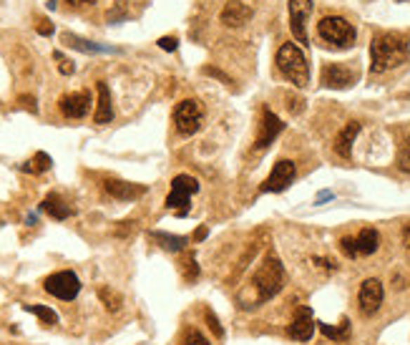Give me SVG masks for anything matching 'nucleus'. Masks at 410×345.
<instances>
[{
	"label": "nucleus",
	"instance_id": "f257e3e1",
	"mask_svg": "<svg viewBox=\"0 0 410 345\" xmlns=\"http://www.w3.org/2000/svg\"><path fill=\"white\" fill-rule=\"evenodd\" d=\"M410 56L408 38L400 33H381L370 43V71L373 73H385L392 68L403 66Z\"/></svg>",
	"mask_w": 410,
	"mask_h": 345
},
{
	"label": "nucleus",
	"instance_id": "f03ea898",
	"mask_svg": "<svg viewBox=\"0 0 410 345\" xmlns=\"http://www.w3.org/2000/svg\"><path fill=\"white\" fill-rule=\"evenodd\" d=\"M284 285V267L279 257L267 254L260 262V267L254 270L252 280H249V290H252V303H267L282 290Z\"/></svg>",
	"mask_w": 410,
	"mask_h": 345
},
{
	"label": "nucleus",
	"instance_id": "7ed1b4c3",
	"mask_svg": "<svg viewBox=\"0 0 410 345\" xmlns=\"http://www.w3.org/2000/svg\"><path fill=\"white\" fill-rule=\"evenodd\" d=\"M277 68L284 79L300 86V89L310 84V63L295 43H284L282 48L277 51Z\"/></svg>",
	"mask_w": 410,
	"mask_h": 345
},
{
	"label": "nucleus",
	"instance_id": "20e7f679",
	"mask_svg": "<svg viewBox=\"0 0 410 345\" xmlns=\"http://www.w3.org/2000/svg\"><path fill=\"white\" fill-rule=\"evenodd\" d=\"M317 33L325 43H330L332 48H350L357 38L355 25L348 23L343 15H327L317 23Z\"/></svg>",
	"mask_w": 410,
	"mask_h": 345
},
{
	"label": "nucleus",
	"instance_id": "39448f33",
	"mask_svg": "<svg viewBox=\"0 0 410 345\" xmlns=\"http://www.w3.org/2000/svg\"><path fill=\"white\" fill-rule=\"evenodd\" d=\"M204 124V106L197 98H184L174 109V126L181 136H192Z\"/></svg>",
	"mask_w": 410,
	"mask_h": 345
},
{
	"label": "nucleus",
	"instance_id": "423d86ee",
	"mask_svg": "<svg viewBox=\"0 0 410 345\" xmlns=\"http://www.w3.org/2000/svg\"><path fill=\"white\" fill-rule=\"evenodd\" d=\"M199 192V182L189 174H179L174 176V182H171V192L166 197V207L174 209L179 217L189 212V200H192V194Z\"/></svg>",
	"mask_w": 410,
	"mask_h": 345
},
{
	"label": "nucleus",
	"instance_id": "0eeeda50",
	"mask_svg": "<svg viewBox=\"0 0 410 345\" xmlns=\"http://www.w3.org/2000/svg\"><path fill=\"white\" fill-rule=\"evenodd\" d=\"M46 292H51L58 300H73V297L81 292V280L71 273V270H63V273L51 275L46 282H43Z\"/></svg>",
	"mask_w": 410,
	"mask_h": 345
},
{
	"label": "nucleus",
	"instance_id": "6e6552de",
	"mask_svg": "<svg viewBox=\"0 0 410 345\" xmlns=\"http://www.w3.org/2000/svg\"><path fill=\"white\" fill-rule=\"evenodd\" d=\"M312 15V0H290V31L297 43L308 46V20Z\"/></svg>",
	"mask_w": 410,
	"mask_h": 345
},
{
	"label": "nucleus",
	"instance_id": "1a4fd4ad",
	"mask_svg": "<svg viewBox=\"0 0 410 345\" xmlns=\"http://www.w3.org/2000/svg\"><path fill=\"white\" fill-rule=\"evenodd\" d=\"M383 300H385V290H383V282L381 280H365L360 285V292H357V305H360V313L362 315H375L381 310Z\"/></svg>",
	"mask_w": 410,
	"mask_h": 345
},
{
	"label": "nucleus",
	"instance_id": "9d476101",
	"mask_svg": "<svg viewBox=\"0 0 410 345\" xmlns=\"http://www.w3.org/2000/svg\"><path fill=\"white\" fill-rule=\"evenodd\" d=\"M320 79L327 89H350L357 81V71H352L348 63H325Z\"/></svg>",
	"mask_w": 410,
	"mask_h": 345
},
{
	"label": "nucleus",
	"instance_id": "9b49d317",
	"mask_svg": "<svg viewBox=\"0 0 410 345\" xmlns=\"http://www.w3.org/2000/svg\"><path fill=\"white\" fill-rule=\"evenodd\" d=\"M295 176H297L295 162H290V159H282V162L275 164L272 174L267 176V182L262 184V192H284V189L295 182Z\"/></svg>",
	"mask_w": 410,
	"mask_h": 345
},
{
	"label": "nucleus",
	"instance_id": "f8f14e48",
	"mask_svg": "<svg viewBox=\"0 0 410 345\" xmlns=\"http://www.w3.org/2000/svg\"><path fill=\"white\" fill-rule=\"evenodd\" d=\"M284 124L279 122V116L275 114L272 109H262V124H260V134H257V149H267V146L272 144V141L277 139L279 134H282Z\"/></svg>",
	"mask_w": 410,
	"mask_h": 345
},
{
	"label": "nucleus",
	"instance_id": "ddd939ff",
	"mask_svg": "<svg viewBox=\"0 0 410 345\" xmlns=\"http://www.w3.org/2000/svg\"><path fill=\"white\" fill-rule=\"evenodd\" d=\"M88 106H91V93L88 91L66 93V96L58 101L60 114L66 116V119H84V116L88 114Z\"/></svg>",
	"mask_w": 410,
	"mask_h": 345
},
{
	"label": "nucleus",
	"instance_id": "4468645a",
	"mask_svg": "<svg viewBox=\"0 0 410 345\" xmlns=\"http://www.w3.org/2000/svg\"><path fill=\"white\" fill-rule=\"evenodd\" d=\"M287 333L290 338L300 340V343H308L315 333V318H312V310L310 308H300L292 318L290 327H287Z\"/></svg>",
	"mask_w": 410,
	"mask_h": 345
},
{
	"label": "nucleus",
	"instance_id": "2eb2a0df",
	"mask_svg": "<svg viewBox=\"0 0 410 345\" xmlns=\"http://www.w3.org/2000/svg\"><path fill=\"white\" fill-rule=\"evenodd\" d=\"M103 189L116 197V200H139L146 194V187L144 184H131V182H121V179H106L103 182Z\"/></svg>",
	"mask_w": 410,
	"mask_h": 345
},
{
	"label": "nucleus",
	"instance_id": "dca6fc26",
	"mask_svg": "<svg viewBox=\"0 0 410 345\" xmlns=\"http://www.w3.org/2000/svg\"><path fill=\"white\" fill-rule=\"evenodd\" d=\"M249 18H252V8L239 3V0H230L222 11V23L230 25V28H239V25L249 23Z\"/></svg>",
	"mask_w": 410,
	"mask_h": 345
},
{
	"label": "nucleus",
	"instance_id": "f3484780",
	"mask_svg": "<svg viewBox=\"0 0 410 345\" xmlns=\"http://www.w3.org/2000/svg\"><path fill=\"white\" fill-rule=\"evenodd\" d=\"M96 91H98V103H96V114H93V122L96 124H109L114 119V103H111V91L109 86L98 81L96 84Z\"/></svg>",
	"mask_w": 410,
	"mask_h": 345
},
{
	"label": "nucleus",
	"instance_id": "a211bd4d",
	"mask_svg": "<svg viewBox=\"0 0 410 345\" xmlns=\"http://www.w3.org/2000/svg\"><path fill=\"white\" fill-rule=\"evenodd\" d=\"M357 134H360V124L357 122H350L343 131L338 134V139H335V154L343 159H350L352 154V144H355Z\"/></svg>",
	"mask_w": 410,
	"mask_h": 345
},
{
	"label": "nucleus",
	"instance_id": "6ab92c4d",
	"mask_svg": "<svg viewBox=\"0 0 410 345\" xmlns=\"http://www.w3.org/2000/svg\"><path fill=\"white\" fill-rule=\"evenodd\" d=\"M41 209H43L46 214H48V217H53V219H68V217L73 214V209L66 204V202L60 200L58 194H48V197L43 200Z\"/></svg>",
	"mask_w": 410,
	"mask_h": 345
},
{
	"label": "nucleus",
	"instance_id": "aec40b11",
	"mask_svg": "<svg viewBox=\"0 0 410 345\" xmlns=\"http://www.w3.org/2000/svg\"><path fill=\"white\" fill-rule=\"evenodd\" d=\"M378 245H381V235L375 230H370V227H365V230L355 237L357 257H360V254H373L375 249H378Z\"/></svg>",
	"mask_w": 410,
	"mask_h": 345
},
{
	"label": "nucleus",
	"instance_id": "412c9836",
	"mask_svg": "<svg viewBox=\"0 0 410 345\" xmlns=\"http://www.w3.org/2000/svg\"><path fill=\"white\" fill-rule=\"evenodd\" d=\"M151 240H154L159 247L169 249V252H181V249L187 247V237L166 235V232H151Z\"/></svg>",
	"mask_w": 410,
	"mask_h": 345
},
{
	"label": "nucleus",
	"instance_id": "4be33fe9",
	"mask_svg": "<svg viewBox=\"0 0 410 345\" xmlns=\"http://www.w3.org/2000/svg\"><path fill=\"white\" fill-rule=\"evenodd\" d=\"M63 41H66L68 46H73V48L84 51V53H101V51H111V48H106V46H96V43L84 41V38H79V36H71V33H63Z\"/></svg>",
	"mask_w": 410,
	"mask_h": 345
},
{
	"label": "nucleus",
	"instance_id": "5701e85b",
	"mask_svg": "<svg viewBox=\"0 0 410 345\" xmlns=\"http://www.w3.org/2000/svg\"><path fill=\"white\" fill-rule=\"evenodd\" d=\"M51 169V157L46 152H38L33 159L23 164V171H30V174H43V171Z\"/></svg>",
	"mask_w": 410,
	"mask_h": 345
},
{
	"label": "nucleus",
	"instance_id": "b1692460",
	"mask_svg": "<svg viewBox=\"0 0 410 345\" xmlns=\"http://www.w3.org/2000/svg\"><path fill=\"white\" fill-rule=\"evenodd\" d=\"M320 330H322V335H327L330 340H348V338H350V323H348V320H343L340 325H335V327L322 323Z\"/></svg>",
	"mask_w": 410,
	"mask_h": 345
},
{
	"label": "nucleus",
	"instance_id": "393cba45",
	"mask_svg": "<svg viewBox=\"0 0 410 345\" xmlns=\"http://www.w3.org/2000/svg\"><path fill=\"white\" fill-rule=\"evenodd\" d=\"M25 313H33L43 325H55L58 323V315L51 308H46V305H25Z\"/></svg>",
	"mask_w": 410,
	"mask_h": 345
},
{
	"label": "nucleus",
	"instance_id": "a878e982",
	"mask_svg": "<svg viewBox=\"0 0 410 345\" xmlns=\"http://www.w3.org/2000/svg\"><path fill=\"white\" fill-rule=\"evenodd\" d=\"M181 273H184L187 282H194V280L199 278V265H197L192 252H184V257H181Z\"/></svg>",
	"mask_w": 410,
	"mask_h": 345
},
{
	"label": "nucleus",
	"instance_id": "bb28decb",
	"mask_svg": "<svg viewBox=\"0 0 410 345\" xmlns=\"http://www.w3.org/2000/svg\"><path fill=\"white\" fill-rule=\"evenodd\" d=\"M395 164H398L400 171L410 174V136H405L403 144L398 146V159H395Z\"/></svg>",
	"mask_w": 410,
	"mask_h": 345
},
{
	"label": "nucleus",
	"instance_id": "cd10ccee",
	"mask_svg": "<svg viewBox=\"0 0 410 345\" xmlns=\"http://www.w3.org/2000/svg\"><path fill=\"white\" fill-rule=\"evenodd\" d=\"M98 297H101V303L106 305L109 310H119L121 308V295L111 290V287H101V290H98Z\"/></svg>",
	"mask_w": 410,
	"mask_h": 345
},
{
	"label": "nucleus",
	"instance_id": "c85d7f7f",
	"mask_svg": "<svg viewBox=\"0 0 410 345\" xmlns=\"http://www.w3.org/2000/svg\"><path fill=\"white\" fill-rule=\"evenodd\" d=\"M181 345H209V340L197 330V327H187L181 335Z\"/></svg>",
	"mask_w": 410,
	"mask_h": 345
},
{
	"label": "nucleus",
	"instance_id": "c756f323",
	"mask_svg": "<svg viewBox=\"0 0 410 345\" xmlns=\"http://www.w3.org/2000/svg\"><path fill=\"white\" fill-rule=\"evenodd\" d=\"M204 318H206V323H209V327H211V333L217 335V338H222L224 335V330H222V325H219V318L214 313H211L209 308L204 310Z\"/></svg>",
	"mask_w": 410,
	"mask_h": 345
},
{
	"label": "nucleus",
	"instance_id": "7c9ffc66",
	"mask_svg": "<svg viewBox=\"0 0 410 345\" xmlns=\"http://www.w3.org/2000/svg\"><path fill=\"white\" fill-rule=\"evenodd\" d=\"M340 249H343L348 257H357V247H355V237H343L340 240Z\"/></svg>",
	"mask_w": 410,
	"mask_h": 345
},
{
	"label": "nucleus",
	"instance_id": "2f4dec72",
	"mask_svg": "<svg viewBox=\"0 0 410 345\" xmlns=\"http://www.w3.org/2000/svg\"><path fill=\"white\" fill-rule=\"evenodd\" d=\"M53 58H55V61H58V71L63 73V76H68V73H73V63L68 61V58H66V56H63V53H60V51H55Z\"/></svg>",
	"mask_w": 410,
	"mask_h": 345
},
{
	"label": "nucleus",
	"instance_id": "473e14b6",
	"mask_svg": "<svg viewBox=\"0 0 410 345\" xmlns=\"http://www.w3.org/2000/svg\"><path fill=\"white\" fill-rule=\"evenodd\" d=\"M176 43H179V41H176L174 36H166V38H161V41H159V46H161L164 51H174Z\"/></svg>",
	"mask_w": 410,
	"mask_h": 345
},
{
	"label": "nucleus",
	"instance_id": "72a5a7b5",
	"mask_svg": "<svg viewBox=\"0 0 410 345\" xmlns=\"http://www.w3.org/2000/svg\"><path fill=\"white\" fill-rule=\"evenodd\" d=\"M315 265H320V267H325V270H338V265L332 260H327V257H315Z\"/></svg>",
	"mask_w": 410,
	"mask_h": 345
},
{
	"label": "nucleus",
	"instance_id": "f704fd0d",
	"mask_svg": "<svg viewBox=\"0 0 410 345\" xmlns=\"http://www.w3.org/2000/svg\"><path fill=\"white\" fill-rule=\"evenodd\" d=\"M38 33H41V36H51V33H53V25H51L48 20H41V25H38Z\"/></svg>",
	"mask_w": 410,
	"mask_h": 345
},
{
	"label": "nucleus",
	"instance_id": "c9c22d12",
	"mask_svg": "<svg viewBox=\"0 0 410 345\" xmlns=\"http://www.w3.org/2000/svg\"><path fill=\"white\" fill-rule=\"evenodd\" d=\"M403 245L410 249V224H405L403 227Z\"/></svg>",
	"mask_w": 410,
	"mask_h": 345
},
{
	"label": "nucleus",
	"instance_id": "e433bc0d",
	"mask_svg": "<svg viewBox=\"0 0 410 345\" xmlns=\"http://www.w3.org/2000/svg\"><path fill=\"white\" fill-rule=\"evenodd\" d=\"M66 3H71V6H91V3H96V0H66Z\"/></svg>",
	"mask_w": 410,
	"mask_h": 345
},
{
	"label": "nucleus",
	"instance_id": "4c0bfd02",
	"mask_svg": "<svg viewBox=\"0 0 410 345\" xmlns=\"http://www.w3.org/2000/svg\"><path fill=\"white\" fill-rule=\"evenodd\" d=\"M204 237H206V227H199L197 235H194V240H204Z\"/></svg>",
	"mask_w": 410,
	"mask_h": 345
},
{
	"label": "nucleus",
	"instance_id": "58836bf2",
	"mask_svg": "<svg viewBox=\"0 0 410 345\" xmlns=\"http://www.w3.org/2000/svg\"><path fill=\"white\" fill-rule=\"evenodd\" d=\"M330 197H332V194H330V192H322V194H320V197H317V200H320V202H325V200H330Z\"/></svg>",
	"mask_w": 410,
	"mask_h": 345
},
{
	"label": "nucleus",
	"instance_id": "ea45409f",
	"mask_svg": "<svg viewBox=\"0 0 410 345\" xmlns=\"http://www.w3.org/2000/svg\"><path fill=\"white\" fill-rule=\"evenodd\" d=\"M398 3H403V0H398Z\"/></svg>",
	"mask_w": 410,
	"mask_h": 345
}]
</instances>
